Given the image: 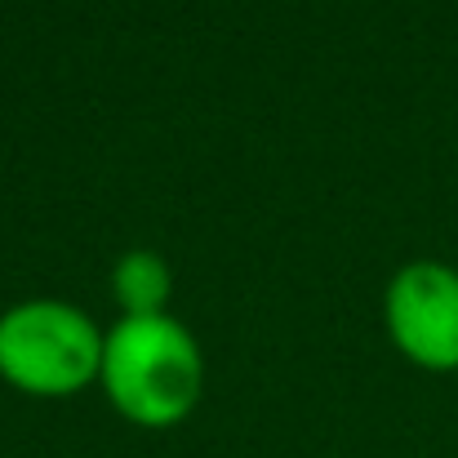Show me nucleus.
I'll list each match as a JSON object with an SVG mask.
<instances>
[{"mask_svg": "<svg viewBox=\"0 0 458 458\" xmlns=\"http://www.w3.org/2000/svg\"><path fill=\"white\" fill-rule=\"evenodd\" d=\"M103 392L139 428L182 423L205 383V360L191 329L174 316H125L103 334Z\"/></svg>", "mask_w": 458, "mask_h": 458, "instance_id": "1", "label": "nucleus"}, {"mask_svg": "<svg viewBox=\"0 0 458 458\" xmlns=\"http://www.w3.org/2000/svg\"><path fill=\"white\" fill-rule=\"evenodd\" d=\"M103 369V329L72 303L31 299L0 316V378L27 396H67Z\"/></svg>", "mask_w": 458, "mask_h": 458, "instance_id": "2", "label": "nucleus"}, {"mask_svg": "<svg viewBox=\"0 0 458 458\" xmlns=\"http://www.w3.org/2000/svg\"><path fill=\"white\" fill-rule=\"evenodd\" d=\"M392 343L423 369H458V272L445 263H410L392 276L387 299Z\"/></svg>", "mask_w": 458, "mask_h": 458, "instance_id": "3", "label": "nucleus"}, {"mask_svg": "<svg viewBox=\"0 0 458 458\" xmlns=\"http://www.w3.org/2000/svg\"><path fill=\"white\" fill-rule=\"evenodd\" d=\"M169 290H174V276L165 259L152 250H130L112 267V294L121 299L125 316H160L169 303Z\"/></svg>", "mask_w": 458, "mask_h": 458, "instance_id": "4", "label": "nucleus"}]
</instances>
